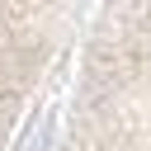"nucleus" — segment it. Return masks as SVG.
<instances>
[{"mask_svg": "<svg viewBox=\"0 0 151 151\" xmlns=\"http://www.w3.org/2000/svg\"><path fill=\"white\" fill-rule=\"evenodd\" d=\"M57 151H151V0H109L94 19Z\"/></svg>", "mask_w": 151, "mask_h": 151, "instance_id": "obj_1", "label": "nucleus"}, {"mask_svg": "<svg viewBox=\"0 0 151 151\" xmlns=\"http://www.w3.org/2000/svg\"><path fill=\"white\" fill-rule=\"evenodd\" d=\"M66 0H0V151H9L61 38Z\"/></svg>", "mask_w": 151, "mask_h": 151, "instance_id": "obj_2", "label": "nucleus"}]
</instances>
